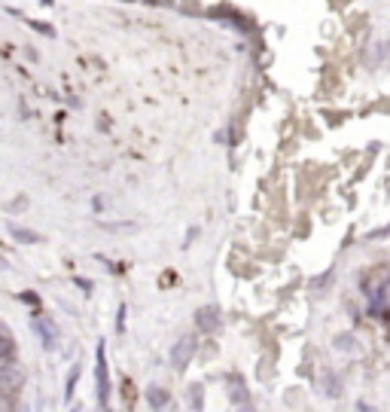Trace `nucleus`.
<instances>
[{
	"instance_id": "nucleus-1",
	"label": "nucleus",
	"mask_w": 390,
	"mask_h": 412,
	"mask_svg": "<svg viewBox=\"0 0 390 412\" xmlns=\"http://www.w3.org/2000/svg\"><path fill=\"white\" fill-rule=\"evenodd\" d=\"M110 367H107V348L104 342H98L95 348V394H98V409H110Z\"/></svg>"
},
{
	"instance_id": "nucleus-2",
	"label": "nucleus",
	"mask_w": 390,
	"mask_h": 412,
	"mask_svg": "<svg viewBox=\"0 0 390 412\" xmlns=\"http://www.w3.org/2000/svg\"><path fill=\"white\" fill-rule=\"evenodd\" d=\"M30 330H34V336L40 339V345H43L46 352H55V348H58L61 330H58V324L49 315H37L34 312V318H30Z\"/></svg>"
},
{
	"instance_id": "nucleus-3",
	"label": "nucleus",
	"mask_w": 390,
	"mask_h": 412,
	"mask_svg": "<svg viewBox=\"0 0 390 412\" xmlns=\"http://www.w3.org/2000/svg\"><path fill=\"white\" fill-rule=\"evenodd\" d=\"M195 352H199V339H195V336L177 339V342H174V348H171V367L177 369V373H183V369L192 364Z\"/></svg>"
},
{
	"instance_id": "nucleus-4",
	"label": "nucleus",
	"mask_w": 390,
	"mask_h": 412,
	"mask_svg": "<svg viewBox=\"0 0 390 412\" xmlns=\"http://www.w3.org/2000/svg\"><path fill=\"white\" fill-rule=\"evenodd\" d=\"M387 284H390V266H381V269L366 272V278H363V293H366V296L384 293Z\"/></svg>"
},
{
	"instance_id": "nucleus-5",
	"label": "nucleus",
	"mask_w": 390,
	"mask_h": 412,
	"mask_svg": "<svg viewBox=\"0 0 390 412\" xmlns=\"http://www.w3.org/2000/svg\"><path fill=\"white\" fill-rule=\"evenodd\" d=\"M195 324H199L201 333H217L220 330V312L213 305H204V308H199V315H195Z\"/></svg>"
},
{
	"instance_id": "nucleus-6",
	"label": "nucleus",
	"mask_w": 390,
	"mask_h": 412,
	"mask_svg": "<svg viewBox=\"0 0 390 412\" xmlns=\"http://www.w3.org/2000/svg\"><path fill=\"white\" fill-rule=\"evenodd\" d=\"M168 400H171L168 388H162V385H150V388H147V403H150V409H156V412L165 409Z\"/></svg>"
},
{
	"instance_id": "nucleus-7",
	"label": "nucleus",
	"mask_w": 390,
	"mask_h": 412,
	"mask_svg": "<svg viewBox=\"0 0 390 412\" xmlns=\"http://www.w3.org/2000/svg\"><path fill=\"white\" fill-rule=\"evenodd\" d=\"M229 397H232L235 406H244L250 400V394H247V388H244L241 379H229Z\"/></svg>"
},
{
	"instance_id": "nucleus-8",
	"label": "nucleus",
	"mask_w": 390,
	"mask_h": 412,
	"mask_svg": "<svg viewBox=\"0 0 390 412\" xmlns=\"http://www.w3.org/2000/svg\"><path fill=\"white\" fill-rule=\"evenodd\" d=\"M9 357H16V339L0 327V360H9Z\"/></svg>"
},
{
	"instance_id": "nucleus-9",
	"label": "nucleus",
	"mask_w": 390,
	"mask_h": 412,
	"mask_svg": "<svg viewBox=\"0 0 390 412\" xmlns=\"http://www.w3.org/2000/svg\"><path fill=\"white\" fill-rule=\"evenodd\" d=\"M9 232H13V239L25 242V244H37V242H40V235H37V232H30V229H22V226H13V223H9Z\"/></svg>"
},
{
	"instance_id": "nucleus-10",
	"label": "nucleus",
	"mask_w": 390,
	"mask_h": 412,
	"mask_svg": "<svg viewBox=\"0 0 390 412\" xmlns=\"http://www.w3.org/2000/svg\"><path fill=\"white\" fill-rule=\"evenodd\" d=\"M77 382H79V364H74V367H70V373H67V382H65V400H74Z\"/></svg>"
},
{
	"instance_id": "nucleus-11",
	"label": "nucleus",
	"mask_w": 390,
	"mask_h": 412,
	"mask_svg": "<svg viewBox=\"0 0 390 412\" xmlns=\"http://www.w3.org/2000/svg\"><path fill=\"white\" fill-rule=\"evenodd\" d=\"M326 394H330V397L342 394V388H338V379L335 376H326Z\"/></svg>"
},
{
	"instance_id": "nucleus-12",
	"label": "nucleus",
	"mask_w": 390,
	"mask_h": 412,
	"mask_svg": "<svg viewBox=\"0 0 390 412\" xmlns=\"http://www.w3.org/2000/svg\"><path fill=\"white\" fill-rule=\"evenodd\" d=\"M189 400H192L195 409H201V385H192L189 388Z\"/></svg>"
},
{
	"instance_id": "nucleus-13",
	"label": "nucleus",
	"mask_w": 390,
	"mask_h": 412,
	"mask_svg": "<svg viewBox=\"0 0 390 412\" xmlns=\"http://www.w3.org/2000/svg\"><path fill=\"white\" fill-rule=\"evenodd\" d=\"M116 330L122 333L126 330V305H119V318H116Z\"/></svg>"
},
{
	"instance_id": "nucleus-14",
	"label": "nucleus",
	"mask_w": 390,
	"mask_h": 412,
	"mask_svg": "<svg viewBox=\"0 0 390 412\" xmlns=\"http://www.w3.org/2000/svg\"><path fill=\"white\" fill-rule=\"evenodd\" d=\"M357 412H372V409H369L366 400H357Z\"/></svg>"
},
{
	"instance_id": "nucleus-15",
	"label": "nucleus",
	"mask_w": 390,
	"mask_h": 412,
	"mask_svg": "<svg viewBox=\"0 0 390 412\" xmlns=\"http://www.w3.org/2000/svg\"><path fill=\"white\" fill-rule=\"evenodd\" d=\"M238 412H256V409H253V406H247V403H244V406H241Z\"/></svg>"
},
{
	"instance_id": "nucleus-16",
	"label": "nucleus",
	"mask_w": 390,
	"mask_h": 412,
	"mask_svg": "<svg viewBox=\"0 0 390 412\" xmlns=\"http://www.w3.org/2000/svg\"><path fill=\"white\" fill-rule=\"evenodd\" d=\"M18 412H28V409H18Z\"/></svg>"
},
{
	"instance_id": "nucleus-17",
	"label": "nucleus",
	"mask_w": 390,
	"mask_h": 412,
	"mask_svg": "<svg viewBox=\"0 0 390 412\" xmlns=\"http://www.w3.org/2000/svg\"><path fill=\"white\" fill-rule=\"evenodd\" d=\"M98 412H101V409H98ZM107 412H110V409H107Z\"/></svg>"
}]
</instances>
